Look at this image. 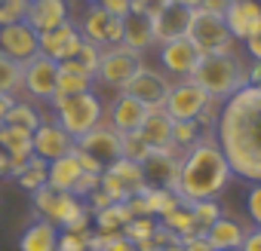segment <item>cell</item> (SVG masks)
Returning a JSON list of instances; mask_svg holds the SVG:
<instances>
[{
  "mask_svg": "<svg viewBox=\"0 0 261 251\" xmlns=\"http://www.w3.org/2000/svg\"><path fill=\"white\" fill-rule=\"evenodd\" d=\"M233 4V0H200V7L197 10H203V13H215V16H224V10Z\"/></svg>",
  "mask_w": 261,
  "mask_h": 251,
  "instance_id": "cell-48",
  "label": "cell"
},
{
  "mask_svg": "<svg viewBox=\"0 0 261 251\" xmlns=\"http://www.w3.org/2000/svg\"><path fill=\"white\" fill-rule=\"evenodd\" d=\"M227 251H240V248H227Z\"/></svg>",
  "mask_w": 261,
  "mask_h": 251,
  "instance_id": "cell-55",
  "label": "cell"
},
{
  "mask_svg": "<svg viewBox=\"0 0 261 251\" xmlns=\"http://www.w3.org/2000/svg\"><path fill=\"white\" fill-rule=\"evenodd\" d=\"M157 55H160V68L163 74L175 77V80H185L194 74V68L200 65V49L188 40V37H175V40H166V43H157Z\"/></svg>",
  "mask_w": 261,
  "mask_h": 251,
  "instance_id": "cell-13",
  "label": "cell"
},
{
  "mask_svg": "<svg viewBox=\"0 0 261 251\" xmlns=\"http://www.w3.org/2000/svg\"><path fill=\"white\" fill-rule=\"evenodd\" d=\"M185 242V251H215L209 242H206V236H203V230H197V233H191V236H185L181 239Z\"/></svg>",
  "mask_w": 261,
  "mask_h": 251,
  "instance_id": "cell-45",
  "label": "cell"
},
{
  "mask_svg": "<svg viewBox=\"0 0 261 251\" xmlns=\"http://www.w3.org/2000/svg\"><path fill=\"white\" fill-rule=\"evenodd\" d=\"M98 178H101V175L83 172V175L77 178V184H74V190H71V193H74V196H80V199H86V196H89L92 190H98Z\"/></svg>",
  "mask_w": 261,
  "mask_h": 251,
  "instance_id": "cell-43",
  "label": "cell"
},
{
  "mask_svg": "<svg viewBox=\"0 0 261 251\" xmlns=\"http://www.w3.org/2000/svg\"><path fill=\"white\" fill-rule=\"evenodd\" d=\"M203 135H212V132H206L197 119H172V144H175L178 150H188V147L197 144Z\"/></svg>",
  "mask_w": 261,
  "mask_h": 251,
  "instance_id": "cell-34",
  "label": "cell"
},
{
  "mask_svg": "<svg viewBox=\"0 0 261 251\" xmlns=\"http://www.w3.org/2000/svg\"><path fill=\"white\" fill-rule=\"evenodd\" d=\"M31 144H34V156H40L43 163H53L65 153H71L77 147V141L62 129V122L56 119H43L37 129L31 132Z\"/></svg>",
  "mask_w": 261,
  "mask_h": 251,
  "instance_id": "cell-18",
  "label": "cell"
},
{
  "mask_svg": "<svg viewBox=\"0 0 261 251\" xmlns=\"http://www.w3.org/2000/svg\"><path fill=\"white\" fill-rule=\"evenodd\" d=\"M246 211H249V221L255 227H261V181H255L246 193Z\"/></svg>",
  "mask_w": 261,
  "mask_h": 251,
  "instance_id": "cell-42",
  "label": "cell"
},
{
  "mask_svg": "<svg viewBox=\"0 0 261 251\" xmlns=\"http://www.w3.org/2000/svg\"><path fill=\"white\" fill-rule=\"evenodd\" d=\"M13 101H16V95H4V92H0V125H4V116L13 107Z\"/></svg>",
  "mask_w": 261,
  "mask_h": 251,
  "instance_id": "cell-51",
  "label": "cell"
},
{
  "mask_svg": "<svg viewBox=\"0 0 261 251\" xmlns=\"http://www.w3.org/2000/svg\"><path fill=\"white\" fill-rule=\"evenodd\" d=\"M209 101L212 98L206 95V89L200 83H194L191 77L172 80V86L166 92V101H163V113L172 116V119H197Z\"/></svg>",
  "mask_w": 261,
  "mask_h": 251,
  "instance_id": "cell-9",
  "label": "cell"
},
{
  "mask_svg": "<svg viewBox=\"0 0 261 251\" xmlns=\"http://www.w3.org/2000/svg\"><path fill=\"white\" fill-rule=\"evenodd\" d=\"M77 28H80V34H83V40H89V43H95V46H101V49L123 43V19L105 13L98 4H89L83 22H80Z\"/></svg>",
  "mask_w": 261,
  "mask_h": 251,
  "instance_id": "cell-12",
  "label": "cell"
},
{
  "mask_svg": "<svg viewBox=\"0 0 261 251\" xmlns=\"http://www.w3.org/2000/svg\"><path fill=\"white\" fill-rule=\"evenodd\" d=\"M80 175H83V169H80V160H77L74 150L65 153V156H59V160H53L46 166V184L53 190H62V193H71Z\"/></svg>",
  "mask_w": 261,
  "mask_h": 251,
  "instance_id": "cell-25",
  "label": "cell"
},
{
  "mask_svg": "<svg viewBox=\"0 0 261 251\" xmlns=\"http://www.w3.org/2000/svg\"><path fill=\"white\" fill-rule=\"evenodd\" d=\"M108 172H114L123 184H126V190L129 193H139L142 187H148L145 184V172H142V163H133V160H126V156H120V160H114L111 166H105Z\"/></svg>",
  "mask_w": 261,
  "mask_h": 251,
  "instance_id": "cell-33",
  "label": "cell"
},
{
  "mask_svg": "<svg viewBox=\"0 0 261 251\" xmlns=\"http://www.w3.org/2000/svg\"><path fill=\"white\" fill-rule=\"evenodd\" d=\"M240 251H261V227H252V230H246V239H243Z\"/></svg>",
  "mask_w": 261,
  "mask_h": 251,
  "instance_id": "cell-46",
  "label": "cell"
},
{
  "mask_svg": "<svg viewBox=\"0 0 261 251\" xmlns=\"http://www.w3.org/2000/svg\"><path fill=\"white\" fill-rule=\"evenodd\" d=\"M212 135L233 178L261 181V86H243L221 104Z\"/></svg>",
  "mask_w": 261,
  "mask_h": 251,
  "instance_id": "cell-1",
  "label": "cell"
},
{
  "mask_svg": "<svg viewBox=\"0 0 261 251\" xmlns=\"http://www.w3.org/2000/svg\"><path fill=\"white\" fill-rule=\"evenodd\" d=\"M89 233L92 230H59L56 251H89Z\"/></svg>",
  "mask_w": 261,
  "mask_h": 251,
  "instance_id": "cell-38",
  "label": "cell"
},
{
  "mask_svg": "<svg viewBox=\"0 0 261 251\" xmlns=\"http://www.w3.org/2000/svg\"><path fill=\"white\" fill-rule=\"evenodd\" d=\"M98 190H105L114 202H126L129 196H133V193L126 190V184H123L114 172H108V169H105V172H101V178H98Z\"/></svg>",
  "mask_w": 261,
  "mask_h": 251,
  "instance_id": "cell-40",
  "label": "cell"
},
{
  "mask_svg": "<svg viewBox=\"0 0 261 251\" xmlns=\"http://www.w3.org/2000/svg\"><path fill=\"white\" fill-rule=\"evenodd\" d=\"M89 4H98V0H89Z\"/></svg>",
  "mask_w": 261,
  "mask_h": 251,
  "instance_id": "cell-56",
  "label": "cell"
},
{
  "mask_svg": "<svg viewBox=\"0 0 261 251\" xmlns=\"http://www.w3.org/2000/svg\"><path fill=\"white\" fill-rule=\"evenodd\" d=\"M206 242L215 248V251H227V248H240L243 239H246V227L240 221H233L230 214H221L215 224H209L203 230Z\"/></svg>",
  "mask_w": 261,
  "mask_h": 251,
  "instance_id": "cell-24",
  "label": "cell"
},
{
  "mask_svg": "<svg viewBox=\"0 0 261 251\" xmlns=\"http://www.w3.org/2000/svg\"><path fill=\"white\" fill-rule=\"evenodd\" d=\"M25 80H22V95H28L31 101H49L56 98V86H59V61L46 58V55H34L25 65Z\"/></svg>",
  "mask_w": 261,
  "mask_h": 251,
  "instance_id": "cell-10",
  "label": "cell"
},
{
  "mask_svg": "<svg viewBox=\"0 0 261 251\" xmlns=\"http://www.w3.org/2000/svg\"><path fill=\"white\" fill-rule=\"evenodd\" d=\"M246 86H261V61L246 65Z\"/></svg>",
  "mask_w": 261,
  "mask_h": 251,
  "instance_id": "cell-49",
  "label": "cell"
},
{
  "mask_svg": "<svg viewBox=\"0 0 261 251\" xmlns=\"http://www.w3.org/2000/svg\"><path fill=\"white\" fill-rule=\"evenodd\" d=\"M95 89V77L86 74V71H77L71 65H59V86H56V98H65V95H77V92H92ZM53 98V101H56Z\"/></svg>",
  "mask_w": 261,
  "mask_h": 251,
  "instance_id": "cell-30",
  "label": "cell"
},
{
  "mask_svg": "<svg viewBox=\"0 0 261 251\" xmlns=\"http://www.w3.org/2000/svg\"><path fill=\"white\" fill-rule=\"evenodd\" d=\"M31 205H34L37 217L53 221L59 230H92V211H89L86 199H80L74 193H62V190H53L49 184H43L40 190L31 193Z\"/></svg>",
  "mask_w": 261,
  "mask_h": 251,
  "instance_id": "cell-4",
  "label": "cell"
},
{
  "mask_svg": "<svg viewBox=\"0 0 261 251\" xmlns=\"http://www.w3.org/2000/svg\"><path fill=\"white\" fill-rule=\"evenodd\" d=\"M0 150H4L7 163H10V178H16L28 160L34 156V144H31V132L25 129H13V125H0Z\"/></svg>",
  "mask_w": 261,
  "mask_h": 251,
  "instance_id": "cell-21",
  "label": "cell"
},
{
  "mask_svg": "<svg viewBox=\"0 0 261 251\" xmlns=\"http://www.w3.org/2000/svg\"><path fill=\"white\" fill-rule=\"evenodd\" d=\"M98 61H101V46H95V43H89V40H83L80 43V49L65 61V65H71V68H77V71H86V74H92L95 77V68H98ZM62 65V61H59Z\"/></svg>",
  "mask_w": 261,
  "mask_h": 251,
  "instance_id": "cell-36",
  "label": "cell"
},
{
  "mask_svg": "<svg viewBox=\"0 0 261 251\" xmlns=\"http://www.w3.org/2000/svg\"><path fill=\"white\" fill-rule=\"evenodd\" d=\"M0 178H10V163H7L4 150H0Z\"/></svg>",
  "mask_w": 261,
  "mask_h": 251,
  "instance_id": "cell-53",
  "label": "cell"
},
{
  "mask_svg": "<svg viewBox=\"0 0 261 251\" xmlns=\"http://www.w3.org/2000/svg\"><path fill=\"white\" fill-rule=\"evenodd\" d=\"M68 19H71V4H68V0H28L25 22L37 34H43V31L68 22Z\"/></svg>",
  "mask_w": 261,
  "mask_h": 251,
  "instance_id": "cell-22",
  "label": "cell"
},
{
  "mask_svg": "<svg viewBox=\"0 0 261 251\" xmlns=\"http://www.w3.org/2000/svg\"><path fill=\"white\" fill-rule=\"evenodd\" d=\"M181 153L175 144L166 150H151V156L142 163L145 172V184L148 187H160V190H175L178 184V172H181Z\"/></svg>",
  "mask_w": 261,
  "mask_h": 251,
  "instance_id": "cell-14",
  "label": "cell"
},
{
  "mask_svg": "<svg viewBox=\"0 0 261 251\" xmlns=\"http://www.w3.org/2000/svg\"><path fill=\"white\" fill-rule=\"evenodd\" d=\"M80 43H83V34H80V28H77L74 19H68V22H62V25L43 31V34H37L40 55H46V58H53V61H68V58L80 49Z\"/></svg>",
  "mask_w": 261,
  "mask_h": 251,
  "instance_id": "cell-17",
  "label": "cell"
},
{
  "mask_svg": "<svg viewBox=\"0 0 261 251\" xmlns=\"http://www.w3.org/2000/svg\"><path fill=\"white\" fill-rule=\"evenodd\" d=\"M40 122H43V113L37 110V101H31V98H16L13 107H10L7 116H4V125L25 129V132H34Z\"/></svg>",
  "mask_w": 261,
  "mask_h": 251,
  "instance_id": "cell-29",
  "label": "cell"
},
{
  "mask_svg": "<svg viewBox=\"0 0 261 251\" xmlns=\"http://www.w3.org/2000/svg\"><path fill=\"white\" fill-rule=\"evenodd\" d=\"M123 46L136 49V52H148L151 46H157L154 40V28H151V16L142 10H129L123 16Z\"/></svg>",
  "mask_w": 261,
  "mask_h": 251,
  "instance_id": "cell-23",
  "label": "cell"
},
{
  "mask_svg": "<svg viewBox=\"0 0 261 251\" xmlns=\"http://www.w3.org/2000/svg\"><path fill=\"white\" fill-rule=\"evenodd\" d=\"M0 52L16 58V61H28L40 52L37 46V31L22 19V22H13V25H0Z\"/></svg>",
  "mask_w": 261,
  "mask_h": 251,
  "instance_id": "cell-20",
  "label": "cell"
},
{
  "mask_svg": "<svg viewBox=\"0 0 261 251\" xmlns=\"http://www.w3.org/2000/svg\"><path fill=\"white\" fill-rule=\"evenodd\" d=\"M129 221H133V211L126 208V202H111L108 208L92 214V230L108 233V236H123Z\"/></svg>",
  "mask_w": 261,
  "mask_h": 251,
  "instance_id": "cell-28",
  "label": "cell"
},
{
  "mask_svg": "<svg viewBox=\"0 0 261 251\" xmlns=\"http://www.w3.org/2000/svg\"><path fill=\"white\" fill-rule=\"evenodd\" d=\"M46 166H49V163H43L40 156H31V160H28V166L16 175V184H19L22 190H28V193L40 190V187L46 184Z\"/></svg>",
  "mask_w": 261,
  "mask_h": 251,
  "instance_id": "cell-35",
  "label": "cell"
},
{
  "mask_svg": "<svg viewBox=\"0 0 261 251\" xmlns=\"http://www.w3.org/2000/svg\"><path fill=\"white\" fill-rule=\"evenodd\" d=\"M142 61H145L142 52L129 49V46H123V43L105 46V49H101V61H98V68H95V83H101L105 89L120 92V89L129 83V77L139 71Z\"/></svg>",
  "mask_w": 261,
  "mask_h": 251,
  "instance_id": "cell-6",
  "label": "cell"
},
{
  "mask_svg": "<svg viewBox=\"0 0 261 251\" xmlns=\"http://www.w3.org/2000/svg\"><path fill=\"white\" fill-rule=\"evenodd\" d=\"M188 205H191V214H194V221H197L200 230H206L209 224H215L224 214L221 205H218V199H197V202H188Z\"/></svg>",
  "mask_w": 261,
  "mask_h": 251,
  "instance_id": "cell-37",
  "label": "cell"
},
{
  "mask_svg": "<svg viewBox=\"0 0 261 251\" xmlns=\"http://www.w3.org/2000/svg\"><path fill=\"white\" fill-rule=\"evenodd\" d=\"M175 4H181V7H188V10H197L200 0H175Z\"/></svg>",
  "mask_w": 261,
  "mask_h": 251,
  "instance_id": "cell-54",
  "label": "cell"
},
{
  "mask_svg": "<svg viewBox=\"0 0 261 251\" xmlns=\"http://www.w3.org/2000/svg\"><path fill=\"white\" fill-rule=\"evenodd\" d=\"M157 221H160L166 230H172L178 239H185V236H191V233H197V230H200V227H197V221H194V214H191V205H188L185 199H181L172 211H166L163 217H157Z\"/></svg>",
  "mask_w": 261,
  "mask_h": 251,
  "instance_id": "cell-31",
  "label": "cell"
},
{
  "mask_svg": "<svg viewBox=\"0 0 261 251\" xmlns=\"http://www.w3.org/2000/svg\"><path fill=\"white\" fill-rule=\"evenodd\" d=\"M28 13V0H0V25L22 22Z\"/></svg>",
  "mask_w": 261,
  "mask_h": 251,
  "instance_id": "cell-41",
  "label": "cell"
},
{
  "mask_svg": "<svg viewBox=\"0 0 261 251\" xmlns=\"http://www.w3.org/2000/svg\"><path fill=\"white\" fill-rule=\"evenodd\" d=\"M111 242H114V236H108V233H98V230L89 233V251H108Z\"/></svg>",
  "mask_w": 261,
  "mask_h": 251,
  "instance_id": "cell-47",
  "label": "cell"
},
{
  "mask_svg": "<svg viewBox=\"0 0 261 251\" xmlns=\"http://www.w3.org/2000/svg\"><path fill=\"white\" fill-rule=\"evenodd\" d=\"M224 25L237 43H246L261 34V0H233L224 10Z\"/></svg>",
  "mask_w": 261,
  "mask_h": 251,
  "instance_id": "cell-19",
  "label": "cell"
},
{
  "mask_svg": "<svg viewBox=\"0 0 261 251\" xmlns=\"http://www.w3.org/2000/svg\"><path fill=\"white\" fill-rule=\"evenodd\" d=\"M169 86H172V80H169L163 71L148 68V65L142 61V65H139V71L129 77V83H126L120 92H126V95H133V98L145 101L151 110H160V107H163V101H166Z\"/></svg>",
  "mask_w": 261,
  "mask_h": 251,
  "instance_id": "cell-11",
  "label": "cell"
},
{
  "mask_svg": "<svg viewBox=\"0 0 261 251\" xmlns=\"http://www.w3.org/2000/svg\"><path fill=\"white\" fill-rule=\"evenodd\" d=\"M56 245H59V227L43 217L28 224L25 233L19 236V251H56Z\"/></svg>",
  "mask_w": 261,
  "mask_h": 251,
  "instance_id": "cell-26",
  "label": "cell"
},
{
  "mask_svg": "<svg viewBox=\"0 0 261 251\" xmlns=\"http://www.w3.org/2000/svg\"><path fill=\"white\" fill-rule=\"evenodd\" d=\"M22 80H25L22 61H16V58H10V55L0 52V92L19 98L22 95Z\"/></svg>",
  "mask_w": 261,
  "mask_h": 251,
  "instance_id": "cell-32",
  "label": "cell"
},
{
  "mask_svg": "<svg viewBox=\"0 0 261 251\" xmlns=\"http://www.w3.org/2000/svg\"><path fill=\"white\" fill-rule=\"evenodd\" d=\"M98 7H101L105 13H111V16L123 19L129 10H133V0H98Z\"/></svg>",
  "mask_w": 261,
  "mask_h": 251,
  "instance_id": "cell-44",
  "label": "cell"
},
{
  "mask_svg": "<svg viewBox=\"0 0 261 251\" xmlns=\"http://www.w3.org/2000/svg\"><path fill=\"white\" fill-rule=\"evenodd\" d=\"M77 147L83 153H89L92 160H98L101 166H111L114 160L123 156V135L114 129V125H108L105 119L95 125V129H89L86 135L77 138Z\"/></svg>",
  "mask_w": 261,
  "mask_h": 251,
  "instance_id": "cell-16",
  "label": "cell"
},
{
  "mask_svg": "<svg viewBox=\"0 0 261 251\" xmlns=\"http://www.w3.org/2000/svg\"><path fill=\"white\" fill-rule=\"evenodd\" d=\"M246 49H249L252 61H261V34H258V37H252V40H246Z\"/></svg>",
  "mask_w": 261,
  "mask_h": 251,
  "instance_id": "cell-50",
  "label": "cell"
},
{
  "mask_svg": "<svg viewBox=\"0 0 261 251\" xmlns=\"http://www.w3.org/2000/svg\"><path fill=\"white\" fill-rule=\"evenodd\" d=\"M56 110V122H62V129L77 141L80 135H86L89 129L105 119V101L92 92H77V95H65L53 101Z\"/></svg>",
  "mask_w": 261,
  "mask_h": 251,
  "instance_id": "cell-5",
  "label": "cell"
},
{
  "mask_svg": "<svg viewBox=\"0 0 261 251\" xmlns=\"http://www.w3.org/2000/svg\"><path fill=\"white\" fill-rule=\"evenodd\" d=\"M139 135L148 141L151 150H166V147H172V116H166L163 107H160V110H151L148 119L142 122Z\"/></svg>",
  "mask_w": 261,
  "mask_h": 251,
  "instance_id": "cell-27",
  "label": "cell"
},
{
  "mask_svg": "<svg viewBox=\"0 0 261 251\" xmlns=\"http://www.w3.org/2000/svg\"><path fill=\"white\" fill-rule=\"evenodd\" d=\"M191 80L200 83L209 98L227 101L246 86V61L240 58V52H206L200 55V65L194 68Z\"/></svg>",
  "mask_w": 261,
  "mask_h": 251,
  "instance_id": "cell-3",
  "label": "cell"
},
{
  "mask_svg": "<svg viewBox=\"0 0 261 251\" xmlns=\"http://www.w3.org/2000/svg\"><path fill=\"white\" fill-rule=\"evenodd\" d=\"M148 113H151V107L145 101L126 95V92H117V98H111V104H105V122L114 125L120 135L139 132L142 122L148 119Z\"/></svg>",
  "mask_w": 261,
  "mask_h": 251,
  "instance_id": "cell-15",
  "label": "cell"
},
{
  "mask_svg": "<svg viewBox=\"0 0 261 251\" xmlns=\"http://www.w3.org/2000/svg\"><path fill=\"white\" fill-rule=\"evenodd\" d=\"M123 156L133 160V163H145L151 156V147H148V141L139 132H126L123 135Z\"/></svg>",
  "mask_w": 261,
  "mask_h": 251,
  "instance_id": "cell-39",
  "label": "cell"
},
{
  "mask_svg": "<svg viewBox=\"0 0 261 251\" xmlns=\"http://www.w3.org/2000/svg\"><path fill=\"white\" fill-rule=\"evenodd\" d=\"M157 251H185V242H181V239H178V236H175V239H169V242H166V245H160V248H157Z\"/></svg>",
  "mask_w": 261,
  "mask_h": 251,
  "instance_id": "cell-52",
  "label": "cell"
},
{
  "mask_svg": "<svg viewBox=\"0 0 261 251\" xmlns=\"http://www.w3.org/2000/svg\"><path fill=\"white\" fill-rule=\"evenodd\" d=\"M188 40L206 55V52H237V40L224 25V16L215 13H203L194 10L191 28H188Z\"/></svg>",
  "mask_w": 261,
  "mask_h": 251,
  "instance_id": "cell-7",
  "label": "cell"
},
{
  "mask_svg": "<svg viewBox=\"0 0 261 251\" xmlns=\"http://www.w3.org/2000/svg\"><path fill=\"white\" fill-rule=\"evenodd\" d=\"M230 181H233V172H230V163H227L224 150L218 147L215 135H203L197 144H191L181 153V172H178L175 193L185 202L218 199V193Z\"/></svg>",
  "mask_w": 261,
  "mask_h": 251,
  "instance_id": "cell-2",
  "label": "cell"
},
{
  "mask_svg": "<svg viewBox=\"0 0 261 251\" xmlns=\"http://www.w3.org/2000/svg\"><path fill=\"white\" fill-rule=\"evenodd\" d=\"M142 13L151 16V28H154V40L157 43H166V40H175V37H188L191 19H194V10L175 4V0H151Z\"/></svg>",
  "mask_w": 261,
  "mask_h": 251,
  "instance_id": "cell-8",
  "label": "cell"
}]
</instances>
